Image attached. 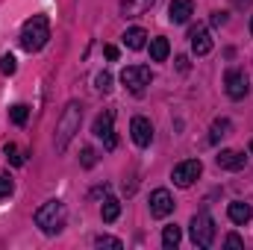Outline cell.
<instances>
[{
    "label": "cell",
    "instance_id": "22",
    "mask_svg": "<svg viewBox=\"0 0 253 250\" xmlns=\"http://www.w3.org/2000/svg\"><path fill=\"white\" fill-rule=\"evenodd\" d=\"M94 83H97V91H103V94H109V91H112V74H109V71H100Z\"/></svg>",
    "mask_w": 253,
    "mask_h": 250
},
{
    "label": "cell",
    "instance_id": "8",
    "mask_svg": "<svg viewBox=\"0 0 253 250\" xmlns=\"http://www.w3.org/2000/svg\"><path fill=\"white\" fill-rule=\"evenodd\" d=\"M224 91L230 100H245L248 97V74L242 68H230L224 74Z\"/></svg>",
    "mask_w": 253,
    "mask_h": 250
},
{
    "label": "cell",
    "instance_id": "21",
    "mask_svg": "<svg viewBox=\"0 0 253 250\" xmlns=\"http://www.w3.org/2000/svg\"><path fill=\"white\" fill-rule=\"evenodd\" d=\"M9 118H12V124H15V126H24V124H27V118H30V106L15 103V106L9 109Z\"/></svg>",
    "mask_w": 253,
    "mask_h": 250
},
{
    "label": "cell",
    "instance_id": "9",
    "mask_svg": "<svg viewBox=\"0 0 253 250\" xmlns=\"http://www.w3.org/2000/svg\"><path fill=\"white\" fill-rule=\"evenodd\" d=\"M174 212V197L168 188H156L150 191V215L153 218H168Z\"/></svg>",
    "mask_w": 253,
    "mask_h": 250
},
{
    "label": "cell",
    "instance_id": "19",
    "mask_svg": "<svg viewBox=\"0 0 253 250\" xmlns=\"http://www.w3.org/2000/svg\"><path fill=\"white\" fill-rule=\"evenodd\" d=\"M118 215H121V203H118L115 197H106L103 206H100V218H103L106 224H112V221H118Z\"/></svg>",
    "mask_w": 253,
    "mask_h": 250
},
{
    "label": "cell",
    "instance_id": "26",
    "mask_svg": "<svg viewBox=\"0 0 253 250\" xmlns=\"http://www.w3.org/2000/svg\"><path fill=\"white\" fill-rule=\"evenodd\" d=\"M80 162H83V168H94V162H97V153H94V147H83V156H80Z\"/></svg>",
    "mask_w": 253,
    "mask_h": 250
},
{
    "label": "cell",
    "instance_id": "11",
    "mask_svg": "<svg viewBox=\"0 0 253 250\" xmlns=\"http://www.w3.org/2000/svg\"><path fill=\"white\" fill-rule=\"evenodd\" d=\"M189 39H191V50H194V56H206V53L212 50V36H209V30H206L203 24L191 27Z\"/></svg>",
    "mask_w": 253,
    "mask_h": 250
},
{
    "label": "cell",
    "instance_id": "1",
    "mask_svg": "<svg viewBox=\"0 0 253 250\" xmlns=\"http://www.w3.org/2000/svg\"><path fill=\"white\" fill-rule=\"evenodd\" d=\"M47 39H50V21H47V15H33L30 21H24L21 36H18V42H21V47L27 53H39L47 44Z\"/></svg>",
    "mask_w": 253,
    "mask_h": 250
},
{
    "label": "cell",
    "instance_id": "24",
    "mask_svg": "<svg viewBox=\"0 0 253 250\" xmlns=\"http://www.w3.org/2000/svg\"><path fill=\"white\" fill-rule=\"evenodd\" d=\"M3 153H6V159H9L12 165H24V153H21L15 144H6V147H3Z\"/></svg>",
    "mask_w": 253,
    "mask_h": 250
},
{
    "label": "cell",
    "instance_id": "4",
    "mask_svg": "<svg viewBox=\"0 0 253 250\" xmlns=\"http://www.w3.org/2000/svg\"><path fill=\"white\" fill-rule=\"evenodd\" d=\"M189 233H191L194 248H203V250L212 248V242H215V221H212V215L209 212H197L189 224Z\"/></svg>",
    "mask_w": 253,
    "mask_h": 250
},
{
    "label": "cell",
    "instance_id": "30",
    "mask_svg": "<svg viewBox=\"0 0 253 250\" xmlns=\"http://www.w3.org/2000/svg\"><path fill=\"white\" fill-rule=\"evenodd\" d=\"M103 53H106V59H109V62H115V59H118V47H115V44H106V47H103Z\"/></svg>",
    "mask_w": 253,
    "mask_h": 250
},
{
    "label": "cell",
    "instance_id": "28",
    "mask_svg": "<svg viewBox=\"0 0 253 250\" xmlns=\"http://www.w3.org/2000/svg\"><path fill=\"white\" fill-rule=\"evenodd\" d=\"M224 248H245V242H242V236H236V233H230V236L224 239Z\"/></svg>",
    "mask_w": 253,
    "mask_h": 250
},
{
    "label": "cell",
    "instance_id": "14",
    "mask_svg": "<svg viewBox=\"0 0 253 250\" xmlns=\"http://www.w3.org/2000/svg\"><path fill=\"white\" fill-rule=\"evenodd\" d=\"M227 215H230V221H233V224L245 227V224L253 218V209H251V203H245V200H233V203L227 206Z\"/></svg>",
    "mask_w": 253,
    "mask_h": 250
},
{
    "label": "cell",
    "instance_id": "33",
    "mask_svg": "<svg viewBox=\"0 0 253 250\" xmlns=\"http://www.w3.org/2000/svg\"><path fill=\"white\" fill-rule=\"evenodd\" d=\"M251 36H253V18H251Z\"/></svg>",
    "mask_w": 253,
    "mask_h": 250
},
{
    "label": "cell",
    "instance_id": "29",
    "mask_svg": "<svg viewBox=\"0 0 253 250\" xmlns=\"http://www.w3.org/2000/svg\"><path fill=\"white\" fill-rule=\"evenodd\" d=\"M227 24V12H212V27H224Z\"/></svg>",
    "mask_w": 253,
    "mask_h": 250
},
{
    "label": "cell",
    "instance_id": "6",
    "mask_svg": "<svg viewBox=\"0 0 253 250\" xmlns=\"http://www.w3.org/2000/svg\"><path fill=\"white\" fill-rule=\"evenodd\" d=\"M91 132L103 141V147H106V150H115V147H118V138H115V112H112V109L100 112V115L94 118Z\"/></svg>",
    "mask_w": 253,
    "mask_h": 250
},
{
    "label": "cell",
    "instance_id": "12",
    "mask_svg": "<svg viewBox=\"0 0 253 250\" xmlns=\"http://www.w3.org/2000/svg\"><path fill=\"white\" fill-rule=\"evenodd\" d=\"M215 162H218V168H224V171H242V168L248 165V156L239 153V150H221V153L215 156Z\"/></svg>",
    "mask_w": 253,
    "mask_h": 250
},
{
    "label": "cell",
    "instance_id": "25",
    "mask_svg": "<svg viewBox=\"0 0 253 250\" xmlns=\"http://www.w3.org/2000/svg\"><path fill=\"white\" fill-rule=\"evenodd\" d=\"M94 245H97V248H124V242H121V239H115V236H97V239H94Z\"/></svg>",
    "mask_w": 253,
    "mask_h": 250
},
{
    "label": "cell",
    "instance_id": "31",
    "mask_svg": "<svg viewBox=\"0 0 253 250\" xmlns=\"http://www.w3.org/2000/svg\"><path fill=\"white\" fill-rule=\"evenodd\" d=\"M177 68H180V71H189V59H186V56H177Z\"/></svg>",
    "mask_w": 253,
    "mask_h": 250
},
{
    "label": "cell",
    "instance_id": "16",
    "mask_svg": "<svg viewBox=\"0 0 253 250\" xmlns=\"http://www.w3.org/2000/svg\"><path fill=\"white\" fill-rule=\"evenodd\" d=\"M147 50H150V59H153V62H165V59H168V53H171V44H168V39L156 36V39H150Z\"/></svg>",
    "mask_w": 253,
    "mask_h": 250
},
{
    "label": "cell",
    "instance_id": "7",
    "mask_svg": "<svg viewBox=\"0 0 253 250\" xmlns=\"http://www.w3.org/2000/svg\"><path fill=\"white\" fill-rule=\"evenodd\" d=\"M200 174H203L200 159H183V162H177V165H174L171 180H174V186H177V188H191V186H194V180H197Z\"/></svg>",
    "mask_w": 253,
    "mask_h": 250
},
{
    "label": "cell",
    "instance_id": "3",
    "mask_svg": "<svg viewBox=\"0 0 253 250\" xmlns=\"http://www.w3.org/2000/svg\"><path fill=\"white\" fill-rule=\"evenodd\" d=\"M65 224V203L62 200H47L36 209V227L44 236H56Z\"/></svg>",
    "mask_w": 253,
    "mask_h": 250
},
{
    "label": "cell",
    "instance_id": "13",
    "mask_svg": "<svg viewBox=\"0 0 253 250\" xmlns=\"http://www.w3.org/2000/svg\"><path fill=\"white\" fill-rule=\"evenodd\" d=\"M191 15H194V3L191 0H171V6H168L171 24H186Z\"/></svg>",
    "mask_w": 253,
    "mask_h": 250
},
{
    "label": "cell",
    "instance_id": "18",
    "mask_svg": "<svg viewBox=\"0 0 253 250\" xmlns=\"http://www.w3.org/2000/svg\"><path fill=\"white\" fill-rule=\"evenodd\" d=\"M233 132V121L230 118H215L212 121V129H209V141L215 144V141H221L224 135H230Z\"/></svg>",
    "mask_w": 253,
    "mask_h": 250
},
{
    "label": "cell",
    "instance_id": "2",
    "mask_svg": "<svg viewBox=\"0 0 253 250\" xmlns=\"http://www.w3.org/2000/svg\"><path fill=\"white\" fill-rule=\"evenodd\" d=\"M80 124H83V106H80L77 100H71L62 109V115H59V121H56V132H53V144H56L59 153L71 144V138L80 132Z\"/></svg>",
    "mask_w": 253,
    "mask_h": 250
},
{
    "label": "cell",
    "instance_id": "20",
    "mask_svg": "<svg viewBox=\"0 0 253 250\" xmlns=\"http://www.w3.org/2000/svg\"><path fill=\"white\" fill-rule=\"evenodd\" d=\"M180 239H183V233H180L177 224H168V227L162 230V248L165 250H174L177 245H180Z\"/></svg>",
    "mask_w": 253,
    "mask_h": 250
},
{
    "label": "cell",
    "instance_id": "27",
    "mask_svg": "<svg viewBox=\"0 0 253 250\" xmlns=\"http://www.w3.org/2000/svg\"><path fill=\"white\" fill-rule=\"evenodd\" d=\"M15 191V183H12V177L9 174H0V197H9Z\"/></svg>",
    "mask_w": 253,
    "mask_h": 250
},
{
    "label": "cell",
    "instance_id": "32",
    "mask_svg": "<svg viewBox=\"0 0 253 250\" xmlns=\"http://www.w3.org/2000/svg\"><path fill=\"white\" fill-rule=\"evenodd\" d=\"M233 3H239V6H248V3H253V0H233Z\"/></svg>",
    "mask_w": 253,
    "mask_h": 250
},
{
    "label": "cell",
    "instance_id": "10",
    "mask_svg": "<svg viewBox=\"0 0 253 250\" xmlns=\"http://www.w3.org/2000/svg\"><path fill=\"white\" fill-rule=\"evenodd\" d=\"M129 135H132V141H135L138 147H147V144L153 141V124H150L144 115H135V118L129 121Z\"/></svg>",
    "mask_w": 253,
    "mask_h": 250
},
{
    "label": "cell",
    "instance_id": "23",
    "mask_svg": "<svg viewBox=\"0 0 253 250\" xmlns=\"http://www.w3.org/2000/svg\"><path fill=\"white\" fill-rule=\"evenodd\" d=\"M0 71H3L6 77H12V74L18 71V62H15V56H12V53H3V56H0Z\"/></svg>",
    "mask_w": 253,
    "mask_h": 250
},
{
    "label": "cell",
    "instance_id": "15",
    "mask_svg": "<svg viewBox=\"0 0 253 250\" xmlns=\"http://www.w3.org/2000/svg\"><path fill=\"white\" fill-rule=\"evenodd\" d=\"M153 3H156V0H121V15H124V18H138V15H144V12H150Z\"/></svg>",
    "mask_w": 253,
    "mask_h": 250
},
{
    "label": "cell",
    "instance_id": "5",
    "mask_svg": "<svg viewBox=\"0 0 253 250\" xmlns=\"http://www.w3.org/2000/svg\"><path fill=\"white\" fill-rule=\"evenodd\" d=\"M150 80H153V74H150L147 65H129V68L121 71V83H124V88L126 91H132L135 97L144 94V88L150 85Z\"/></svg>",
    "mask_w": 253,
    "mask_h": 250
},
{
    "label": "cell",
    "instance_id": "17",
    "mask_svg": "<svg viewBox=\"0 0 253 250\" xmlns=\"http://www.w3.org/2000/svg\"><path fill=\"white\" fill-rule=\"evenodd\" d=\"M124 44L129 50H141L144 44H147V33L141 30V27H132V30H126L124 33Z\"/></svg>",
    "mask_w": 253,
    "mask_h": 250
}]
</instances>
